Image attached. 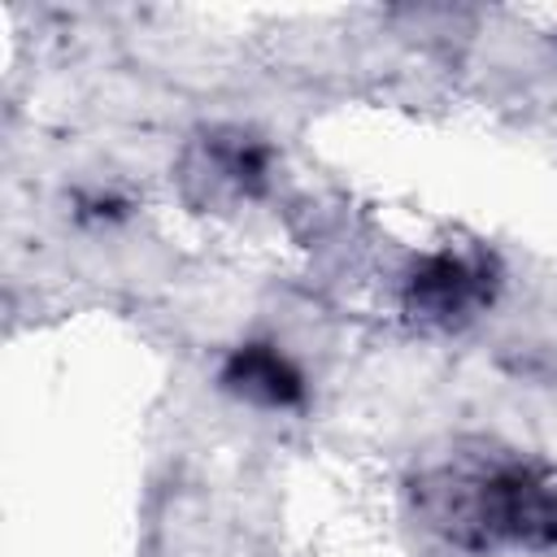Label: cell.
I'll return each mask as SVG.
<instances>
[{
  "label": "cell",
  "mask_w": 557,
  "mask_h": 557,
  "mask_svg": "<svg viewBox=\"0 0 557 557\" xmlns=\"http://www.w3.org/2000/svg\"><path fill=\"white\" fill-rule=\"evenodd\" d=\"M222 379H226V387H235L239 396L261 400V405H292V400L300 396V374H296V366H292L283 352L265 348V344L239 348V352L231 357V366H226Z\"/></svg>",
  "instance_id": "7a4b0ae2"
},
{
  "label": "cell",
  "mask_w": 557,
  "mask_h": 557,
  "mask_svg": "<svg viewBox=\"0 0 557 557\" xmlns=\"http://www.w3.org/2000/svg\"><path fill=\"white\" fill-rule=\"evenodd\" d=\"M483 296H487L483 270L470 265L466 257H453V252L426 257V261L413 270V278H409V305H413L422 318H440V322L466 318Z\"/></svg>",
  "instance_id": "6da1fadb"
}]
</instances>
